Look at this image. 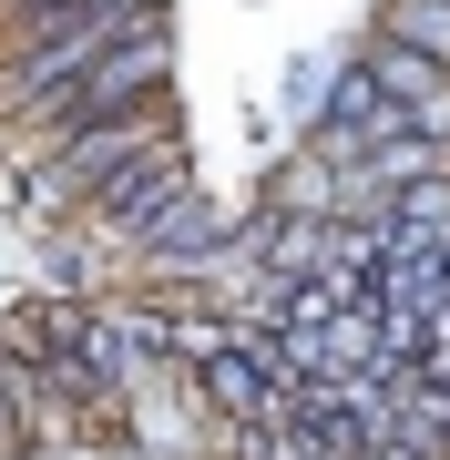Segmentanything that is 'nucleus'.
Instances as JSON below:
<instances>
[{"mask_svg":"<svg viewBox=\"0 0 450 460\" xmlns=\"http://www.w3.org/2000/svg\"><path fill=\"white\" fill-rule=\"evenodd\" d=\"M41 11H72V0H0V31H21V21H41Z\"/></svg>","mask_w":450,"mask_h":460,"instance_id":"423d86ee","label":"nucleus"},{"mask_svg":"<svg viewBox=\"0 0 450 460\" xmlns=\"http://www.w3.org/2000/svg\"><path fill=\"white\" fill-rule=\"evenodd\" d=\"M174 195H195L184 184V154H144V164L93 184V235L102 246H154V226L174 215Z\"/></svg>","mask_w":450,"mask_h":460,"instance_id":"7ed1b4c3","label":"nucleus"},{"mask_svg":"<svg viewBox=\"0 0 450 460\" xmlns=\"http://www.w3.org/2000/svg\"><path fill=\"white\" fill-rule=\"evenodd\" d=\"M144 154H184L174 93L123 102V113H102V123H72L62 144L31 164V184H41V205H93V184H102V174H123V164H144Z\"/></svg>","mask_w":450,"mask_h":460,"instance_id":"f03ea898","label":"nucleus"},{"mask_svg":"<svg viewBox=\"0 0 450 460\" xmlns=\"http://www.w3.org/2000/svg\"><path fill=\"white\" fill-rule=\"evenodd\" d=\"M379 31L430 51V62H450V0H379Z\"/></svg>","mask_w":450,"mask_h":460,"instance_id":"39448f33","label":"nucleus"},{"mask_svg":"<svg viewBox=\"0 0 450 460\" xmlns=\"http://www.w3.org/2000/svg\"><path fill=\"white\" fill-rule=\"evenodd\" d=\"M11 450H21V440H11V420H0V460H11Z\"/></svg>","mask_w":450,"mask_h":460,"instance_id":"0eeeda50","label":"nucleus"},{"mask_svg":"<svg viewBox=\"0 0 450 460\" xmlns=\"http://www.w3.org/2000/svg\"><path fill=\"white\" fill-rule=\"evenodd\" d=\"M144 21H164V0H72V11H41L21 31H0V113H31L62 83H83L113 41H134Z\"/></svg>","mask_w":450,"mask_h":460,"instance_id":"f257e3e1","label":"nucleus"},{"mask_svg":"<svg viewBox=\"0 0 450 460\" xmlns=\"http://www.w3.org/2000/svg\"><path fill=\"white\" fill-rule=\"evenodd\" d=\"M358 72H368L389 102H410L419 133H450V62H430V51H410V41H389V31H368Z\"/></svg>","mask_w":450,"mask_h":460,"instance_id":"20e7f679","label":"nucleus"}]
</instances>
